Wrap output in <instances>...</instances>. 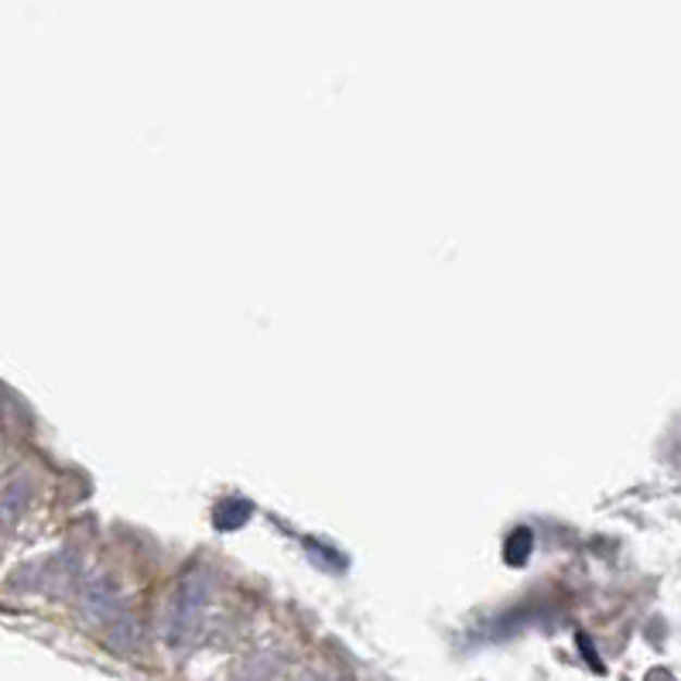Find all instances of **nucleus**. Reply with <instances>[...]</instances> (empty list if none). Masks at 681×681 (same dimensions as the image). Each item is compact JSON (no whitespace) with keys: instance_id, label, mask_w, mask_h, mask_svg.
<instances>
[]
</instances>
